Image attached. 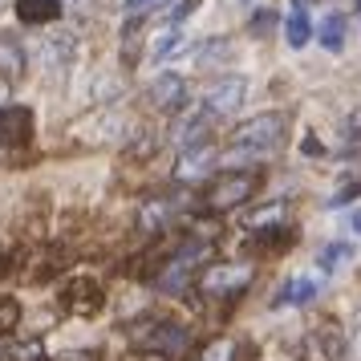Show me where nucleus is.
<instances>
[{"label": "nucleus", "mask_w": 361, "mask_h": 361, "mask_svg": "<svg viewBox=\"0 0 361 361\" xmlns=\"http://www.w3.org/2000/svg\"><path fill=\"white\" fill-rule=\"evenodd\" d=\"M284 130H288V114L280 110H264V114H252L247 122H240L231 130V142L224 150V163H247V159H264L284 142Z\"/></svg>", "instance_id": "1"}, {"label": "nucleus", "mask_w": 361, "mask_h": 361, "mask_svg": "<svg viewBox=\"0 0 361 361\" xmlns=\"http://www.w3.org/2000/svg\"><path fill=\"white\" fill-rule=\"evenodd\" d=\"M126 341L138 353H154V357H187L191 349V329L175 321V317H147V321H134L126 329Z\"/></svg>", "instance_id": "2"}, {"label": "nucleus", "mask_w": 361, "mask_h": 361, "mask_svg": "<svg viewBox=\"0 0 361 361\" xmlns=\"http://www.w3.org/2000/svg\"><path fill=\"white\" fill-rule=\"evenodd\" d=\"M256 187H260V175L256 171H224V175H215L207 183V191H203V207L207 212H235V207H244L247 199L256 195Z\"/></svg>", "instance_id": "3"}, {"label": "nucleus", "mask_w": 361, "mask_h": 361, "mask_svg": "<svg viewBox=\"0 0 361 361\" xmlns=\"http://www.w3.org/2000/svg\"><path fill=\"white\" fill-rule=\"evenodd\" d=\"M203 256H207V244H203V240H187L183 247H175L171 260H163V268L154 272V288L166 293V296L183 293V288L191 284V276H195V268H199Z\"/></svg>", "instance_id": "4"}, {"label": "nucleus", "mask_w": 361, "mask_h": 361, "mask_svg": "<svg viewBox=\"0 0 361 361\" xmlns=\"http://www.w3.org/2000/svg\"><path fill=\"white\" fill-rule=\"evenodd\" d=\"M256 280V264L247 260H215L212 268H203L199 276V293L203 296H240Z\"/></svg>", "instance_id": "5"}, {"label": "nucleus", "mask_w": 361, "mask_h": 361, "mask_svg": "<svg viewBox=\"0 0 361 361\" xmlns=\"http://www.w3.org/2000/svg\"><path fill=\"white\" fill-rule=\"evenodd\" d=\"M102 305H106V293H102V284L94 276H73L61 288V309L69 312V317H98Z\"/></svg>", "instance_id": "6"}, {"label": "nucleus", "mask_w": 361, "mask_h": 361, "mask_svg": "<svg viewBox=\"0 0 361 361\" xmlns=\"http://www.w3.org/2000/svg\"><path fill=\"white\" fill-rule=\"evenodd\" d=\"M33 126H37V118L29 106H20V102L0 106V147H8V150L29 147L33 142Z\"/></svg>", "instance_id": "7"}, {"label": "nucleus", "mask_w": 361, "mask_h": 361, "mask_svg": "<svg viewBox=\"0 0 361 361\" xmlns=\"http://www.w3.org/2000/svg\"><path fill=\"white\" fill-rule=\"evenodd\" d=\"M247 98V78H219V82L207 85V94L199 98V106L207 110L212 118H224V114H235Z\"/></svg>", "instance_id": "8"}, {"label": "nucleus", "mask_w": 361, "mask_h": 361, "mask_svg": "<svg viewBox=\"0 0 361 361\" xmlns=\"http://www.w3.org/2000/svg\"><path fill=\"white\" fill-rule=\"evenodd\" d=\"M147 102L154 110H163V114H175V110L187 106V82H183L179 73H159L147 85Z\"/></svg>", "instance_id": "9"}, {"label": "nucleus", "mask_w": 361, "mask_h": 361, "mask_svg": "<svg viewBox=\"0 0 361 361\" xmlns=\"http://www.w3.org/2000/svg\"><path fill=\"white\" fill-rule=\"evenodd\" d=\"M212 122H215V118L207 114L203 106L187 110V114L175 122V142H179L183 150H187V147H199V142H207V134H212Z\"/></svg>", "instance_id": "10"}, {"label": "nucleus", "mask_w": 361, "mask_h": 361, "mask_svg": "<svg viewBox=\"0 0 361 361\" xmlns=\"http://www.w3.org/2000/svg\"><path fill=\"white\" fill-rule=\"evenodd\" d=\"M25 66H29V57H25V45H20L13 33H0V82H20L25 78Z\"/></svg>", "instance_id": "11"}, {"label": "nucleus", "mask_w": 361, "mask_h": 361, "mask_svg": "<svg viewBox=\"0 0 361 361\" xmlns=\"http://www.w3.org/2000/svg\"><path fill=\"white\" fill-rule=\"evenodd\" d=\"M321 293V280L317 276H293L280 284V293L272 296V309H293V305H309L312 296Z\"/></svg>", "instance_id": "12"}, {"label": "nucleus", "mask_w": 361, "mask_h": 361, "mask_svg": "<svg viewBox=\"0 0 361 361\" xmlns=\"http://www.w3.org/2000/svg\"><path fill=\"white\" fill-rule=\"evenodd\" d=\"M212 154L215 150L207 142H199V147H187L179 154V166H175V179L179 183H195L199 175H207V166H212Z\"/></svg>", "instance_id": "13"}, {"label": "nucleus", "mask_w": 361, "mask_h": 361, "mask_svg": "<svg viewBox=\"0 0 361 361\" xmlns=\"http://www.w3.org/2000/svg\"><path fill=\"white\" fill-rule=\"evenodd\" d=\"M288 219V207L284 203H268V207H256V212L244 219L247 235H264V231H280Z\"/></svg>", "instance_id": "14"}, {"label": "nucleus", "mask_w": 361, "mask_h": 361, "mask_svg": "<svg viewBox=\"0 0 361 361\" xmlns=\"http://www.w3.org/2000/svg\"><path fill=\"white\" fill-rule=\"evenodd\" d=\"M61 17V0H17L20 25H53Z\"/></svg>", "instance_id": "15"}, {"label": "nucleus", "mask_w": 361, "mask_h": 361, "mask_svg": "<svg viewBox=\"0 0 361 361\" xmlns=\"http://www.w3.org/2000/svg\"><path fill=\"white\" fill-rule=\"evenodd\" d=\"M312 37V25L309 17H305V4H296L293 13H288V20H284V41L293 45V49H305Z\"/></svg>", "instance_id": "16"}, {"label": "nucleus", "mask_w": 361, "mask_h": 361, "mask_svg": "<svg viewBox=\"0 0 361 361\" xmlns=\"http://www.w3.org/2000/svg\"><path fill=\"white\" fill-rule=\"evenodd\" d=\"M171 224V203L166 199H150L142 203V212H138V228L142 231H163Z\"/></svg>", "instance_id": "17"}, {"label": "nucleus", "mask_w": 361, "mask_h": 361, "mask_svg": "<svg viewBox=\"0 0 361 361\" xmlns=\"http://www.w3.org/2000/svg\"><path fill=\"white\" fill-rule=\"evenodd\" d=\"M317 37H321V45H325L329 53H341V45H345V17L341 13H329V17L321 20Z\"/></svg>", "instance_id": "18"}, {"label": "nucleus", "mask_w": 361, "mask_h": 361, "mask_svg": "<svg viewBox=\"0 0 361 361\" xmlns=\"http://www.w3.org/2000/svg\"><path fill=\"white\" fill-rule=\"evenodd\" d=\"M20 325V300L13 296H0V337H8Z\"/></svg>", "instance_id": "19"}, {"label": "nucleus", "mask_w": 361, "mask_h": 361, "mask_svg": "<svg viewBox=\"0 0 361 361\" xmlns=\"http://www.w3.org/2000/svg\"><path fill=\"white\" fill-rule=\"evenodd\" d=\"M138 45H142V20L130 17V29H126V45H122V61L134 66V57H138Z\"/></svg>", "instance_id": "20"}, {"label": "nucleus", "mask_w": 361, "mask_h": 361, "mask_svg": "<svg viewBox=\"0 0 361 361\" xmlns=\"http://www.w3.org/2000/svg\"><path fill=\"white\" fill-rule=\"evenodd\" d=\"M345 256H353V247H349V244H329L325 252L317 256V260H321V268L329 272V268H337V264H341Z\"/></svg>", "instance_id": "21"}, {"label": "nucleus", "mask_w": 361, "mask_h": 361, "mask_svg": "<svg viewBox=\"0 0 361 361\" xmlns=\"http://www.w3.org/2000/svg\"><path fill=\"white\" fill-rule=\"evenodd\" d=\"M13 361H49V353H45L41 341H25V345L13 349Z\"/></svg>", "instance_id": "22"}, {"label": "nucleus", "mask_w": 361, "mask_h": 361, "mask_svg": "<svg viewBox=\"0 0 361 361\" xmlns=\"http://www.w3.org/2000/svg\"><path fill=\"white\" fill-rule=\"evenodd\" d=\"M231 353H235V341H228V337H224V341L207 345L199 357H203V361H231Z\"/></svg>", "instance_id": "23"}, {"label": "nucleus", "mask_w": 361, "mask_h": 361, "mask_svg": "<svg viewBox=\"0 0 361 361\" xmlns=\"http://www.w3.org/2000/svg\"><path fill=\"white\" fill-rule=\"evenodd\" d=\"M353 199H361V175H357L353 183H345L341 191L329 199V207H345V203H353Z\"/></svg>", "instance_id": "24"}, {"label": "nucleus", "mask_w": 361, "mask_h": 361, "mask_svg": "<svg viewBox=\"0 0 361 361\" xmlns=\"http://www.w3.org/2000/svg\"><path fill=\"white\" fill-rule=\"evenodd\" d=\"M159 4H166V0H122V13L126 17H142V13L159 8Z\"/></svg>", "instance_id": "25"}, {"label": "nucleus", "mask_w": 361, "mask_h": 361, "mask_svg": "<svg viewBox=\"0 0 361 361\" xmlns=\"http://www.w3.org/2000/svg\"><path fill=\"white\" fill-rule=\"evenodd\" d=\"M272 29H276V13H268V8H264V13H256V17H252V33H272Z\"/></svg>", "instance_id": "26"}, {"label": "nucleus", "mask_w": 361, "mask_h": 361, "mask_svg": "<svg viewBox=\"0 0 361 361\" xmlns=\"http://www.w3.org/2000/svg\"><path fill=\"white\" fill-rule=\"evenodd\" d=\"M345 353L353 361H361V317H357V325H353V333H349V345H345Z\"/></svg>", "instance_id": "27"}, {"label": "nucleus", "mask_w": 361, "mask_h": 361, "mask_svg": "<svg viewBox=\"0 0 361 361\" xmlns=\"http://www.w3.org/2000/svg\"><path fill=\"white\" fill-rule=\"evenodd\" d=\"M53 361H98V353H85V349H73V353H61Z\"/></svg>", "instance_id": "28"}, {"label": "nucleus", "mask_w": 361, "mask_h": 361, "mask_svg": "<svg viewBox=\"0 0 361 361\" xmlns=\"http://www.w3.org/2000/svg\"><path fill=\"white\" fill-rule=\"evenodd\" d=\"M305 154H321V142L317 138H305Z\"/></svg>", "instance_id": "29"}, {"label": "nucleus", "mask_w": 361, "mask_h": 361, "mask_svg": "<svg viewBox=\"0 0 361 361\" xmlns=\"http://www.w3.org/2000/svg\"><path fill=\"white\" fill-rule=\"evenodd\" d=\"M8 272H13V260H8V256H0V276H8Z\"/></svg>", "instance_id": "30"}, {"label": "nucleus", "mask_w": 361, "mask_h": 361, "mask_svg": "<svg viewBox=\"0 0 361 361\" xmlns=\"http://www.w3.org/2000/svg\"><path fill=\"white\" fill-rule=\"evenodd\" d=\"M349 228H353V231H357V235H361V212L353 215V219H349Z\"/></svg>", "instance_id": "31"}, {"label": "nucleus", "mask_w": 361, "mask_h": 361, "mask_svg": "<svg viewBox=\"0 0 361 361\" xmlns=\"http://www.w3.org/2000/svg\"><path fill=\"white\" fill-rule=\"evenodd\" d=\"M4 90H8V85H4V82H0V98H4Z\"/></svg>", "instance_id": "32"}, {"label": "nucleus", "mask_w": 361, "mask_h": 361, "mask_svg": "<svg viewBox=\"0 0 361 361\" xmlns=\"http://www.w3.org/2000/svg\"><path fill=\"white\" fill-rule=\"evenodd\" d=\"M357 8H361V0H357Z\"/></svg>", "instance_id": "33"}]
</instances>
